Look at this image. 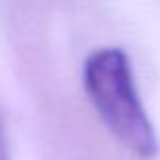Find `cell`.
<instances>
[{"label": "cell", "instance_id": "cell-1", "mask_svg": "<svg viewBox=\"0 0 160 160\" xmlns=\"http://www.w3.org/2000/svg\"><path fill=\"white\" fill-rule=\"evenodd\" d=\"M83 87L108 132L138 158H154L158 140L128 55L118 47L98 49L85 59Z\"/></svg>", "mask_w": 160, "mask_h": 160}, {"label": "cell", "instance_id": "cell-2", "mask_svg": "<svg viewBox=\"0 0 160 160\" xmlns=\"http://www.w3.org/2000/svg\"><path fill=\"white\" fill-rule=\"evenodd\" d=\"M0 160H10V148H8V140L2 126H0Z\"/></svg>", "mask_w": 160, "mask_h": 160}]
</instances>
